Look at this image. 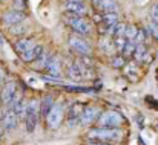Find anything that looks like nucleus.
Segmentation results:
<instances>
[{"instance_id": "obj_11", "label": "nucleus", "mask_w": 158, "mask_h": 145, "mask_svg": "<svg viewBox=\"0 0 158 145\" xmlns=\"http://www.w3.org/2000/svg\"><path fill=\"white\" fill-rule=\"evenodd\" d=\"M98 113H100V108H97V107H86L85 110H83V113H81V116H80V119H81V124L83 125H89V124H92L95 119H97V116H98Z\"/></svg>"}, {"instance_id": "obj_23", "label": "nucleus", "mask_w": 158, "mask_h": 145, "mask_svg": "<svg viewBox=\"0 0 158 145\" xmlns=\"http://www.w3.org/2000/svg\"><path fill=\"white\" fill-rule=\"evenodd\" d=\"M148 29H149V34H151L154 38H157L158 40V23L157 22H154V20H152V23H149Z\"/></svg>"}, {"instance_id": "obj_20", "label": "nucleus", "mask_w": 158, "mask_h": 145, "mask_svg": "<svg viewBox=\"0 0 158 145\" xmlns=\"http://www.w3.org/2000/svg\"><path fill=\"white\" fill-rule=\"evenodd\" d=\"M26 31H28V26H26L23 22H20V23H17V25L9 26V32H11L12 35H22V34H25Z\"/></svg>"}, {"instance_id": "obj_21", "label": "nucleus", "mask_w": 158, "mask_h": 145, "mask_svg": "<svg viewBox=\"0 0 158 145\" xmlns=\"http://www.w3.org/2000/svg\"><path fill=\"white\" fill-rule=\"evenodd\" d=\"M146 57V46L143 43L137 45V49H135V58L137 60H143Z\"/></svg>"}, {"instance_id": "obj_5", "label": "nucleus", "mask_w": 158, "mask_h": 145, "mask_svg": "<svg viewBox=\"0 0 158 145\" xmlns=\"http://www.w3.org/2000/svg\"><path fill=\"white\" fill-rule=\"evenodd\" d=\"M69 46L74 52H77L78 55H83V57H88L92 53V49L88 45V41L83 40L81 37H77V35H72L69 38Z\"/></svg>"}, {"instance_id": "obj_3", "label": "nucleus", "mask_w": 158, "mask_h": 145, "mask_svg": "<svg viewBox=\"0 0 158 145\" xmlns=\"http://www.w3.org/2000/svg\"><path fill=\"white\" fill-rule=\"evenodd\" d=\"M39 112H40V105L35 99L28 102V108H26V116H25V124H26V130L29 133H32L37 127V121H39Z\"/></svg>"}, {"instance_id": "obj_7", "label": "nucleus", "mask_w": 158, "mask_h": 145, "mask_svg": "<svg viewBox=\"0 0 158 145\" xmlns=\"http://www.w3.org/2000/svg\"><path fill=\"white\" fill-rule=\"evenodd\" d=\"M0 119H2V124H3V127H5V130H8V131H11V130H14L15 127H17V122H19V115L9 107L2 116H0Z\"/></svg>"}, {"instance_id": "obj_13", "label": "nucleus", "mask_w": 158, "mask_h": 145, "mask_svg": "<svg viewBox=\"0 0 158 145\" xmlns=\"http://www.w3.org/2000/svg\"><path fill=\"white\" fill-rule=\"evenodd\" d=\"M42 53H43V48L39 46V45H35L32 49H29V50H26V52H22V53H20V58H22L23 61H26V63H32V61H35Z\"/></svg>"}, {"instance_id": "obj_18", "label": "nucleus", "mask_w": 158, "mask_h": 145, "mask_svg": "<svg viewBox=\"0 0 158 145\" xmlns=\"http://www.w3.org/2000/svg\"><path fill=\"white\" fill-rule=\"evenodd\" d=\"M34 46H35V41H34V40H20V41L15 43V49H17L19 53L26 52V50L32 49Z\"/></svg>"}, {"instance_id": "obj_8", "label": "nucleus", "mask_w": 158, "mask_h": 145, "mask_svg": "<svg viewBox=\"0 0 158 145\" xmlns=\"http://www.w3.org/2000/svg\"><path fill=\"white\" fill-rule=\"evenodd\" d=\"M17 98V84L15 83H8L3 90L0 92V99L5 105H11L12 101Z\"/></svg>"}, {"instance_id": "obj_2", "label": "nucleus", "mask_w": 158, "mask_h": 145, "mask_svg": "<svg viewBox=\"0 0 158 145\" xmlns=\"http://www.w3.org/2000/svg\"><path fill=\"white\" fill-rule=\"evenodd\" d=\"M123 138L121 130L118 128H97L89 131V139H100V141H120Z\"/></svg>"}, {"instance_id": "obj_16", "label": "nucleus", "mask_w": 158, "mask_h": 145, "mask_svg": "<svg viewBox=\"0 0 158 145\" xmlns=\"http://www.w3.org/2000/svg\"><path fill=\"white\" fill-rule=\"evenodd\" d=\"M49 60H51V55L48 53V52H43L35 61H34V67L35 69H39V70H42V69H46L48 67V64H49Z\"/></svg>"}, {"instance_id": "obj_6", "label": "nucleus", "mask_w": 158, "mask_h": 145, "mask_svg": "<svg viewBox=\"0 0 158 145\" xmlns=\"http://www.w3.org/2000/svg\"><path fill=\"white\" fill-rule=\"evenodd\" d=\"M63 115H64L63 105H61V104H54V107L51 108L49 115L46 116L48 125H49L51 128H58L60 124H61V121H63Z\"/></svg>"}, {"instance_id": "obj_9", "label": "nucleus", "mask_w": 158, "mask_h": 145, "mask_svg": "<svg viewBox=\"0 0 158 145\" xmlns=\"http://www.w3.org/2000/svg\"><path fill=\"white\" fill-rule=\"evenodd\" d=\"M23 20H25V14H23V11L15 9V8L11 9V11H8V12H5L3 17H2V22H3L5 25H8V26L17 25V23L23 22Z\"/></svg>"}, {"instance_id": "obj_22", "label": "nucleus", "mask_w": 158, "mask_h": 145, "mask_svg": "<svg viewBox=\"0 0 158 145\" xmlns=\"http://www.w3.org/2000/svg\"><path fill=\"white\" fill-rule=\"evenodd\" d=\"M138 31H140V29H137L135 26H127V29H126V38L134 41L135 37H137V34H138Z\"/></svg>"}, {"instance_id": "obj_15", "label": "nucleus", "mask_w": 158, "mask_h": 145, "mask_svg": "<svg viewBox=\"0 0 158 145\" xmlns=\"http://www.w3.org/2000/svg\"><path fill=\"white\" fill-rule=\"evenodd\" d=\"M46 69L52 76H60L61 75V60H60V57H51Z\"/></svg>"}, {"instance_id": "obj_27", "label": "nucleus", "mask_w": 158, "mask_h": 145, "mask_svg": "<svg viewBox=\"0 0 158 145\" xmlns=\"http://www.w3.org/2000/svg\"><path fill=\"white\" fill-rule=\"evenodd\" d=\"M88 145H110V144H107L105 141H100V142H91V144H88Z\"/></svg>"}, {"instance_id": "obj_4", "label": "nucleus", "mask_w": 158, "mask_h": 145, "mask_svg": "<svg viewBox=\"0 0 158 145\" xmlns=\"http://www.w3.org/2000/svg\"><path fill=\"white\" fill-rule=\"evenodd\" d=\"M121 122H123V118L117 112H106L98 118V125L106 128H117L118 125H121Z\"/></svg>"}, {"instance_id": "obj_12", "label": "nucleus", "mask_w": 158, "mask_h": 145, "mask_svg": "<svg viewBox=\"0 0 158 145\" xmlns=\"http://www.w3.org/2000/svg\"><path fill=\"white\" fill-rule=\"evenodd\" d=\"M95 8L100 9L102 12H117L118 5L115 0H92Z\"/></svg>"}, {"instance_id": "obj_25", "label": "nucleus", "mask_w": 158, "mask_h": 145, "mask_svg": "<svg viewBox=\"0 0 158 145\" xmlns=\"http://www.w3.org/2000/svg\"><path fill=\"white\" fill-rule=\"evenodd\" d=\"M152 20L158 23V3L154 6V9H152Z\"/></svg>"}, {"instance_id": "obj_14", "label": "nucleus", "mask_w": 158, "mask_h": 145, "mask_svg": "<svg viewBox=\"0 0 158 145\" xmlns=\"http://www.w3.org/2000/svg\"><path fill=\"white\" fill-rule=\"evenodd\" d=\"M118 23V15L117 12H105V15L102 17V25L105 28V31H110L115 25Z\"/></svg>"}, {"instance_id": "obj_1", "label": "nucleus", "mask_w": 158, "mask_h": 145, "mask_svg": "<svg viewBox=\"0 0 158 145\" xmlns=\"http://www.w3.org/2000/svg\"><path fill=\"white\" fill-rule=\"evenodd\" d=\"M68 25L78 35H88L91 32V23L81 14H71L69 12V15H68Z\"/></svg>"}, {"instance_id": "obj_30", "label": "nucleus", "mask_w": 158, "mask_h": 145, "mask_svg": "<svg viewBox=\"0 0 158 145\" xmlns=\"http://www.w3.org/2000/svg\"><path fill=\"white\" fill-rule=\"evenodd\" d=\"M2 135H3V130H2V128H0V136H2Z\"/></svg>"}, {"instance_id": "obj_10", "label": "nucleus", "mask_w": 158, "mask_h": 145, "mask_svg": "<svg viewBox=\"0 0 158 145\" xmlns=\"http://www.w3.org/2000/svg\"><path fill=\"white\" fill-rule=\"evenodd\" d=\"M63 8L66 12H71V14H85L86 12V5L83 0H66Z\"/></svg>"}, {"instance_id": "obj_17", "label": "nucleus", "mask_w": 158, "mask_h": 145, "mask_svg": "<svg viewBox=\"0 0 158 145\" xmlns=\"http://www.w3.org/2000/svg\"><path fill=\"white\" fill-rule=\"evenodd\" d=\"M54 107V101L51 96H46L42 102H40V113H42V116L43 118H46L48 115H49V112H51V108Z\"/></svg>"}, {"instance_id": "obj_29", "label": "nucleus", "mask_w": 158, "mask_h": 145, "mask_svg": "<svg viewBox=\"0 0 158 145\" xmlns=\"http://www.w3.org/2000/svg\"><path fill=\"white\" fill-rule=\"evenodd\" d=\"M3 45H5V38L0 35V46H3Z\"/></svg>"}, {"instance_id": "obj_26", "label": "nucleus", "mask_w": 158, "mask_h": 145, "mask_svg": "<svg viewBox=\"0 0 158 145\" xmlns=\"http://www.w3.org/2000/svg\"><path fill=\"white\" fill-rule=\"evenodd\" d=\"M123 64H124V60H123L121 57H120V58H115V60H114V66H115V67H121Z\"/></svg>"}, {"instance_id": "obj_28", "label": "nucleus", "mask_w": 158, "mask_h": 145, "mask_svg": "<svg viewBox=\"0 0 158 145\" xmlns=\"http://www.w3.org/2000/svg\"><path fill=\"white\" fill-rule=\"evenodd\" d=\"M3 80H5V73H3V70H2V67H0V86H2Z\"/></svg>"}, {"instance_id": "obj_19", "label": "nucleus", "mask_w": 158, "mask_h": 145, "mask_svg": "<svg viewBox=\"0 0 158 145\" xmlns=\"http://www.w3.org/2000/svg\"><path fill=\"white\" fill-rule=\"evenodd\" d=\"M126 29H127V26L126 25H123V23H117L112 29H110V34L115 37V38H120V37H126Z\"/></svg>"}, {"instance_id": "obj_24", "label": "nucleus", "mask_w": 158, "mask_h": 145, "mask_svg": "<svg viewBox=\"0 0 158 145\" xmlns=\"http://www.w3.org/2000/svg\"><path fill=\"white\" fill-rule=\"evenodd\" d=\"M14 8L23 11L26 8V0H14Z\"/></svg>"}]
</instances>
